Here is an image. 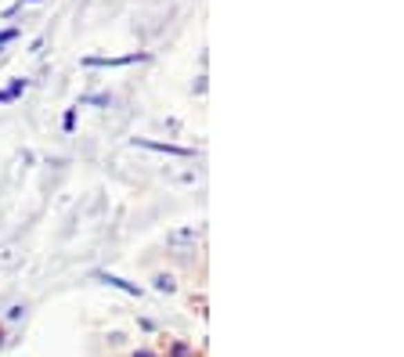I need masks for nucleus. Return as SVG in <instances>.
I'll use <instances>...</instances> for the list:
<instances>
[{"mask_svg": "<svg viewBox=\"0 0 404 357\" xmlns=\"http://www.w3.org/2000/svg\"><path fill=\"white\" fill-rule=\"evenodd\" d=\"M148 55L144 51H134V55H119V58H102V55H87L84 65L87 69H116V65H134V61H144Z\"/></svg>", "mask_w": 404, "mask_h": 357, "instance_id": "f257e3e1", "label": "nucleus"}, {"mask_svg": "<svg viewBox=\"0 0 404 357\" xmlns=\"http://www.w3.org/2000/svg\"><path fill=\"white\" fill-rule=\"evenodd\" d=\"M137 148H148V152H163V155H181V159H191L195 152L184 148V144H170V141H152V137H134Z\"/></svg>", "mask_w": 404, "mask_h": 357, "instance_id": "f03ea898", "label": "nucleus"}, {"mask_svg": "<svg viewBox=\"0 0 404 357\" xmlns=\"http://www.w3.org/2000/svg\"><path fill=\"white\" fill-rule=\"evenodd\" d=\"M102 285H112V289H119V292H126V296H141V289L134 285V282H126V278H119V274H108V271H98L94 274Z\"/></svg>", "mask_w": 404, "mask_h": 357, "instance_id": "7ed1b4c3", "label": "nucleus"}, {"mask_svg": "<svg viewBox=\"0 0 404 357\" xmlns=\"http://www.w3.org/2000/svg\"><path fill=\"white\" fill-rule=\"evenodd\" d=\"M155 289H159V292H173L177 282L170 278V274H155Z\"/></svg>", "mask_w": 404, "mask_h": 357, "instance_id": "20e7f679", "label": "nucleus"}, {"mask_svg": "<svg viewBox=\"0 0 404 357\" xmlns=\"http://www.w3.org/2000/svg\"><path fill=\"white\" fill-rule=\"evenodd\" d=\"M26 87H29V79H22V76H19V79H11V87H8V97L15 102V97H19V94H22Z\"/></svg>", "mask_w": 404, "mask_h": 357, "instance_id": "39448f33", "label": "nucleus"}, {"mask_svg": "<svg viewBox=\"0 0 404 357\" xmlns=\"http://www.w3.org/2000/svg\"><path fill=\"white\" fill-rule=\"evenodd\" d=\"M170 357H195V354H191V347H188V343H181V339H177V343L170 347Z\"/></svg>", "mask_w": 404, "mask_h": 357, "instance_id": "423d86ee", "label": "nucleus"}, {"mask_svg": "<svg viewBox=\"0 0 404 357\" xmlns=\"http://www.w3.org/2000/svg\"><path fill=\"white\" fill-rule=\"evenodd\" d=\"M15 37H19V29H15V26H11V29H0V47H4V44H11Z\"/></svg>", "mask_w": 404, "mask_h": 357, "instance_id": "0eeeda50", "label": "nucleus"}, {"mask_svg": "<svg viewBox=\"0 0 404 357\" xmlns=\"http://www.w3.org/2000/svg\"><path fill=\"white\" fill-rule=\"evenodd\" d=\"M84 105H108V94H90L84 97Z\"/></svg>", "mask_w": 404, "mask_h": 357, "instance_id": "6e6552de", "label": "nucleus"}, {"mask_svg": "<svg viewBox=\"0 0 404 357\" xmlns=\"http://www.w3.org/2000/svg\"><path fill=\"white\" fill-rule=\"evenodd\" d=\"M61 126H66V130H73V126H76V108H69V112H66V119H61Z\"/></svg>", "mask_w": 404, "mask_h": 357, "instance_id": "1a4fd4ad", "label": "nucleus"}, {"mask_svg": "<svg viewBox=\"0 0 404 357\" xmlns=\"http://www.w3.org/2000/svg\"><path fill=\"white\" fill-rule=\"evenodd\" d=\"M134 357H159V354H155V350H144V347H141V350H134Z\"/></svg>", "mask_w": 404, "mask_h": 357, "instance_id": "9d476101", "label": "nucleus"}, {"mask_svg": "<svg viewBox=\"0 0 404 357\" xmlns=\"http://www.w3.org/2000/svg\"><path fill=\"white\" fill-rule=\"evenodd\" d=\"M29 4H33V0H29Z\"/></svg>", "mask_w": 404, "mask_h": 357, "instance_id": "9b49d317", "label": "nucleus"}]
</instances>
